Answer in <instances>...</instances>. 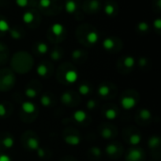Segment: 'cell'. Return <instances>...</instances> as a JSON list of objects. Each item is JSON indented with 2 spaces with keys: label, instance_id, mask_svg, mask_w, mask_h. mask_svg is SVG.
<instances>
[{
  "label": "cell",
  "instance_id": "cell-1",
  "mask_svg": "<svg viewBox=\"0 0 161 161\" xmlns=\"http://www.w3.org/2000/svg\"><path fill=\"white\" fill-rule=\"evenodd\" d=\"M37 114H38V108H37V107L33 103L27 101L22 104L20 115L21 119L24 122H30L34 121L35 118L37 117Z\"/></svg>",
  "mask_w": 161,
  "mask_h": 161
},
{
  "label": "cell",
  "instance_id": "cell-2",
  "mask_svg": "<svg viewBox=\"0 0 161 161\" xmlns=\"http://www.w3.org/2000/svg\"><path fill=\"white\" fill-rule=\"evenodd\" d=\"M22 143L29 150H37L40 147L38 136L32 131H28L22 136Z\"/></svg>",
  "mask_w": 161,
  "mask_h": 161
},
{
  "label": "cell",
  "instance_id": "cell-3",
  "mask_svg": "<svg viewBox=\"0 0 161 161\" xmlns=\"http://www.w3.org/2000/svg\"><path fill=\"white\" fill-rule=\"evenodd\" d=\"M123 139L125 142L131 146H138L141 140L140 133L134 127H128L122 132Z\"/></svg>",
  "mask_w": 161,
  "mask_h": 161
},
{
  "label": "cell",
  "instance_id": "cell-4",
  "mask_svg": "<svg viewBox=\"0 0 161 161\" xmlns=\"http://www.w3.org/2000/svg\"><path fill=\"white\" fill-rule=\"evenodd\" d=\"M139 101V96L137 94V92H126L122 94V98H121V104L122 107L125 109H131L134 107H136Z\"/></svg>",
  "mask_w": 161,
  "mask_h": 161
},
{
  "label": "cell",
  "instance_id": "cell-5",
  "mask_svg": "<svg viewBox=\"0 0 161 161\" xmlns=\"http://www.w3.org/2000/svg\"><path fill=\"white\" fill-rule=\"evenodd\" d=\"M145 153L139 146H131L125 155V161H144Z\"/></svg>",
  "mask_w": 161,
  "mask_h": 161
},
{
  "label": "cell",
  "instance_id": "cell-6",
  "mask_svg": "<svg viewBox=\"0 0 161 161\" xmlns=\"http://www.w3.org/2000/svg\"><path fill=\"white\" fill-rule=\"evenodd\" d=\"M106 153L107 155L111 158H119L123 154V148L122 145L119 142H113L110 143L106 148Z\"/></svg>",
  "mask_w": 161,
  "mask_h": 161
},
{
  "label": "cell",
  "instance_id": "cell-7",
  "mask_svg": "<svg viewBox=\"0 0 161 161\" xmlns=\"http://www.w3.org/2000/svg\"><path fill=\"white\" fill-rule=\"evenodd\" d=\"M63 140L66 141V143L73 145V146H76L80 142V136L76 129L68 128L64 130Z\"/></svg>",
  "mask_w": 161,
  "mask_h": 161
},
{
  "label": "cell",
  "instance_id": "cell-8",
  "mask_svg": "<svg viewBox=\"0 0 161 161\" xmlns=\"http://www.w3.org/2000/svg\"><path fill=\"white\" fill-rule=\"evenodd\" d=\"M14 145V138L8 132L0 133V151L9 149Z\"/></svg>",
  "mask_w": 161,
  "mask_h": 161
},
{
  "label": "cell",
  "instance_id": "cell-9",
  "mask_svg": "<svg viewBox=\"0 0 161 161\" xmlns=\"http://www.w3.org/2000/svg\"><path fill=\"white\" fill-rule=\"evenodd\" d=\"M100 135L105 140H113L117 136V128L112 125H103L100 126Z\"/></svg>",
  "mask_w": 161,
  "mask_h": 161
},
{
  "label": "cell",
  "instance_id": "cell-10",
  "mask_svg": "<svg viewBox=\"0 0 161 161\" xmlns=\"http://www.w3.org/2000/svg\"><path fill=\"white\" fill-rule=\"evenodd\" d=\"M61 102L68 107H76L79 103V97L73 92H66L61 95Z\"/></svg>",
  "mask_w": 161,
  "mask_h": 161
},
{
  "label": "cell",
  "instance_id": "cell-11",
  "mask_svg": "<svg viewBox=\"0 0 161 161\" xmlns=\"http://www.w3.org/2000/svg\"><path fill=\"white\" fill-rule=\"evenodd\" d=\"M98 94L104 99H112L113 96L115 95L112 87L109 86L108 84H103L99 87Z\"/></svg>",
  "mask_w": 161,
  "mask_h": 161
},
{
  "label": "cell",
  "instance_id": "cell-12",
  "mask_svg": "<svg viewBox=\"0 0 161 161\" xmlns=\"http://www.w3.org/2000/svg\"><path fill=\"white\" fill-rule=\"evenodd\" d=\"M151 119H152V114L150 111L146 108H142L139 110L137 113V117H136L137 122L140 125H145L146 122H149Z\"/></svg>",
  "mask_w": 161,
  "mask_h": 161
},
{
  "label": "cell",
  "instance_id": "cell-13",
  "mask_svg": "<svg viewBox=\"0 0 161 161\" xmlns=\"http://www.w3.org/2000/svg\"><path fill=\"white\" fill-rule=\"evenodd\" d=\"M104 115L108 120H113L118 116V109L115 106L107 105L104 107Z\"/></svg>",
  "mask_w": 161,
  "mask_h": 161
},
{
  "label": "cell",
  "instance_id": "cell-14",
  "mask_svg": "<svg viewBox=\"0 0 161 161\" xmlns=\"http://www.w3.org/2000/svg\"><path fill=\"white\" fill-rule=\"evenodd\" d=\"M73 119L76 120V122H77V125H78V123H79V125H86V123L88 122H87V120H88L89 116L87 115V113L83 110L76 111V112L73 113Z\"/></svg>",
  "mask_w": 161,
  "mask_h": 161
},
{
  "label": "cell",
  "instance_id": "cell-15",
  "mask_svg": "<svg viewBox=\"0 0 161 161\" xmlns=\"http://www.w3.org/2000/svg\"><path fill=\"white\" fill-rule=\"evenodd\" d=\"M12 111V106L9 103H0V118H6Z\"/></svg>",
  "mask_w": 161,
  "mask_h": 161
},
{
  "label": "cell",
  "instance_id": "cell-16",
  "mask_svg": "<svg viewBox=\"0 0 161 161\" xmlns=\"http://www.w3.org/2000/svg\"><path fill=\"white\" fill-rule=\"evenodd\" d=\"M88 155L91 156L92 158L93 159H100L101 156H102V151L99 147H92L91 149L89 150V153H88Z\"/></svg>",
  "mask_w": 161,
  "mask_h": 161
},
{
  "label": "cell",
  "instance_id": "cell-17",
  "mask_svg": "<svg viewBox=\"0 0 161 161\" xmlns=\"http://www.w3.org/2000/svg\"><path fill=\"white\" fill-rule=\"evenodd\" d=\"M159 145H160V140L156 136H153L150 138V140H148V146L151 150H155L159 149Z\"/></svg>",
  "mask_w": 161,
  "mask_h": 161
},
{
  "label": "cell",
  "instance_id": "cell-18",
  "mask_svg": "<svg viewBox=\"0 0 161 161\" xmlns=\"http://www.w3.org/2000/svg\"><path fill=\"white\" fill-rule=\"evenodd\" d=\"M64 79L68 83H73L77 79V73L75 70H69L64 76Z\"/></svg>",
  "mask_w": 161,
  "mask_h": 161
},
{
  "label": "cell",
  "instance_id": "cell-19",
  "mask_svg": "<svg viewBox=\"0 0 161 161\" xmlns=\"http://www.w3.org/2000/svg\"><path fill=\"white\" fill-rule=\"evenodd\" d=\"M41 103L45 107H51L52 104H53V100H52V97L50 96V94H48V93L43 94L42 97H41Z\"/></svg>",
  "mask_w": 161,
  "mask_h": 161
},
{
  "label": "cell",
  "instance_id": "cell-20",
  "mask_svg": "<svg viewBox=\"0 0 161 161\" xmlns=\"http://www.w3.org/2000/svg\"><path fill=\"white\" fill-rule=\"evenodd\" d=\"M37 153H38V156L41 158H49L51 156V153L49 152V150H47L46 148L39 147L38 149H37Z\"/></svg>",
  "mask_w": 161,
  "mask_h": 161
},
{
  "label": "cell",
  "instance_id": "cell-21",
  "mask_svg": "<svg viewBox=\"0 0 161 161\" xmlns=\"http://www.w3.org/2000/svg\"><path fill=\"white\" fill-rule=\"evenodd\" d=\"M78 92H79V93H81L82 95H88V94H90V92H92V89H91V87H90L88 84L83 83V84L79 85V87H78Z\"/></svg>",
  "mask_w": 161,
  "mask_h": 161
},
{
  "label": "cell",
  "instance_id": "cell-22",
  "mask_svg": "<svg viewBox=\"0 0 161 161\" xmlns=\"http://www.w3.org/2000/svg\"><path fill=\"white\" fill-rule=\"evenodd\" d=\"M24 93H26V95L28 98H35L37 95L39 94V91L36 90L35 88H33V87L28 86V88L26 89V91H24Z\"/></svg>",
  "mask_w": 161,
  "mask_h": 161
},
{
  "label": "cell",
  "instance_id": "cell-23",
  "mask_svg": "<svg viewBox=\"0 0 161 161\" xmlns=\"http://www.w3.org/2000/svg\"><path fill=\"white\" fill-rule=\"evenodd\" d=\"M87 40L90 43H95L98 41V34L95 31H92L90 32L88 35H87Z\"/></svg>",
  "mask_w": 161,
  "mask_h": 161
},
{
  "label": "cell",
  "instance_id": "cell-24",
  "mask_svg": "<svg viewBox=\"0 0 161 161\" xmlns=\"http://www.w3.org/2000/svg\"><path fill=\"white\" fill-rule=\"evenodd\" d=\"M65 9H66V11H67V12H69V13H73V12L75 11L76 9H77L76 3L73 2V1H72V0H69V1L66 2Z\"/></svg>",
  "mask_w": 161,
  "mask_h": 161
},
{
  "label": "cell",
  "instance_id": "cell-25",
  "mask_svg": "<svg viewBox=\"0 0 161 161\" xmlns=\"http://www.w3.org/2000/svg\"><path fill=\"white\" fill-rule=\"evenodd\" d=\"M52 31L55 35H60L63 31V27L60 24H54L52 26Z\"/></svg>",
  "mask_w": 161,
  "mask_h": 161
},
{
  "label": "cell",
  "instance_id": "cell-26",
  "mask_svg": "<svg viewBox=\"0 0 161 161\" xmlns=\"http://www.w3.org/2000/svg\"><path fill=\"white\" fill-rule=\"evenodd\" d=\"M37 72H38V75L40 77H46L47 73H48V69L45 65L41 64V65H39L38 69H37Z\"/></svg>",
  "mask_w": 161,
  "mask_h": 161
},
{
  "label": "cell",
  "instance_id": "cell-27",
  "mask_svg": "<svg viewBox=\"0 0 161 161\" xmlns=\"http://www.w3.org/2000/svg\"><path fill=\"white\" fill-rule=\"evenodd\" d=\"M123 63H125V66L127 67V68H132L135 64V60L133 58L131 57H126L123 60Z\"/></svg>",
  "mask_w": 161,
  "mask_h": 161
},
{
  "label": "cell",
  "instance_id": "cell-28",
  "mask_svg": "<svg viewBox=\"0 0 161 161\" xmlns=\"http://www.w3.org/2000/svg\"><path fill=\"white\" fill-rule=\"evenodd\" d=\"M103 46L106 48V49H107V50H109V49H111V48H113V46H114V42L111 40V39H106L105 41H104V43H103Z\"/></svg>",
  "mask_w": 161,
  "mask_h": 161
},
{
  "label": "cell",
  "instance_id": "cell-29",
  "mask_svg": "<svg viewBox=\"0 0 161 161\" xmlns=\"http://www.w3.org/2000/svg\"><path fill=\"white\" fill-rule=\"evenodd\" d=\"M9 29V24L4 20H0V30L1 31H8Z\"/></svg>",
  "mask_w": 161,
  "mask_h": 161
},
{
  "label": "cell",
  "instance_id": "cell-30",
  "mask_svg": "<svg viewBox=\"0 0 161 161\" xmlns=\"http://www.w3.org/2000/svg\"><path fill=\"white\" fill-rule=\"evenodd\" d=\"M23 19H24V21L26 22V23H30L33 20V15L30 13V12H27V13L24 14Z\"/></svg>",
  "mask_w": 161,
  "mask_h": 161
},
{
  "label": "cell",
  "instance_id": "cell-31",
  "mask_svg": "<svg viewBox=\"0 0 161 161\" xmlns=\"http://www.w3.org/2000/svg\"><path fill=\"white\" fill-rule=\"evenodd\" d=\"M87 107H88L89 109H94L97 107V101L96 100H90L88 103H87Z\"/></svg>",
  "mask_w": 161,
  "mask_h": 161
},
{
  "label": "cell",
  "instance_id": "cell-32",
  "mask_svg": "<svg viewBox=\"0 0 161 161\" xmlns=\"http://www.w3.org/2000/svg\"><path fill=\"white\" fill-rule=\"evenodd\" d=\"M38 50H39L40 53L45 54V53L47 52V46H46V44H44V43H40V44H39V47H38Z\"/></svg>",
  "mask_w": 161,
  "mask_h": 161
},
{
  "label": "cell",
  "instance_id": "cell-33",
  "mask_svg": "<svg viewBox=\"0 0 161 161\" xmlns=\"http://www.w3.org/2000/svg\"><path fill=\"white\" fill-rule=\"evenodd\" d=\"M0 161H11V158L6 154L0 153Z\"/></svg>",
  "mask_w": 161,
  "mask_h": 161
},
{
  "label": "cell",
  "instance_id": "cell-34",
  "mask_svg": "<svg viewBox=\"0 0 161 161\" xmlns=\"http://www.w3.org/2000/svg\"><path fill=\"white\" fill-rule=\"evenodd\" d=\"M106 12H107V14L108 15H111L114 12V8L111 6V5H107L106 7Z\"/></svg>",
  "mask_w": 161,
  "mask_h": 161
},
{
  "label": "cell",
  "instance_id": "cell-35",
  "mask_svg": "<svg viewBox=\"0 0 161 161\" xmlns=\"http://www.w3.org/2000/svg\"><path fill=\"white\" fill-rule=\"evenodd\" d=\"M139 28H140V30H141V31H146V30L148 29V24H147L146 23H140V24H139Z\"/></svg>",
  "mask_w": 161,
  "mask_h": 161
},
{
  "label": "cell",
  "instance_id": "cell-36",
  "mask_svg": "<svg viewBox=\"0 0 161 161\" xmlns=\"http://www.w3.org/2000/svg\"><path fill=\"white\" fill-rule=\"evenodd\" d=\"M40 4L42 7L43 8H47L49 5H50V0H41L40 1Z\"/></svg>",
  "mask_w": 161,
  "mask_h": 161
},
{
  "label": "cell",
  "instance_id": "cell-37",
  "mask_svg": "<svg viewBox=\"0 0 161 161\" xmlns=\"http://www.w3.org/2000/svg\"><path fill=\"white\" fill-rule=\"evenodd\" d=\"M16 3L20 7H26L28 4V0H16Z\"/></svg>",
  "mask_w": 161,
  "mask_h": 161
},
{
  "label": "cell",
  "instance_id": "cell-38",
  "mask_svg": "<svg viewBox=\"0 0 161 161\" xmlns=\"http://www.w3.org/2000/svg\"><path fill=\"white\" fill-rule=\"evenodd\" d=\"M60 161H77L75 157L73 156H65L64 158H62Z\"/></svg>",
  "mask_w": 161,
  "mask_h": 161
},
{
  "label": "cell",
  "instance_id": "cell-39",
  "mask_svg": "<svg viewBox=\"0 0 161 161\" xmlns=\"http://www.w3.org/2000/svg\"><path fill=\"white\" fill-rule=\"evenodd\" d=\"M155 28H156L157 29H159V28H160V24H161L160 20H159V19H157V20L155 22Z\"/></svg>",
  "mask_w": 161,
  "mask_h": 161
}]
</instances>
